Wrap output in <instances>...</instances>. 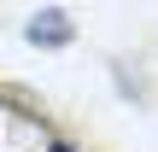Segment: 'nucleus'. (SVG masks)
<instances>
[{
	"label": "nucleus",
	"instance_id": "obj_3",
	"mask_svg": "<svg viewBox=\"0 0 158 152\" xmlns=\"http://www.w3.org/2000/svg\"><path fill=\"white\" fill-rule=\"evenodd\" d=\"M47 152H76V146H70V141H64V135L53 129V135H47Z\"/></svg>",
	"mask_w": 158,
	"mask_h": 152
},
{
	"label": "nucleus",
	"instance_id": "obj_2",
	"mask_svg": "<svg viewBox=\"0 0 158 152\" xmlns=\"http://www.w3.org/2000/svg\"><path fill=\"white\" fill-rule=\"evenodd\" d=\"M0 111L23 117V123H29V129H41V135H53V117H47V105H41L29 88H0Z\"/></svg>",
	"mask_w": 158,
	"mask_h": 152
},
{
	"label": "nucleus",
	"instance_id": "obj_1",
	"mask_svg": "<svg viewBox=\"0 0 158 152\" xmlns=\"http://www.w3.org/2000/svg\"><path fill=\"white\" fill-rule=\"evenodd\" d=\"M23 41H29V47H41V53H64V47L76 41V23H70V12H64V6H41V12L23 23Z\"/></svg>",
	"mask_w": 158,
	"mask_h": 152
}]
</instances>
